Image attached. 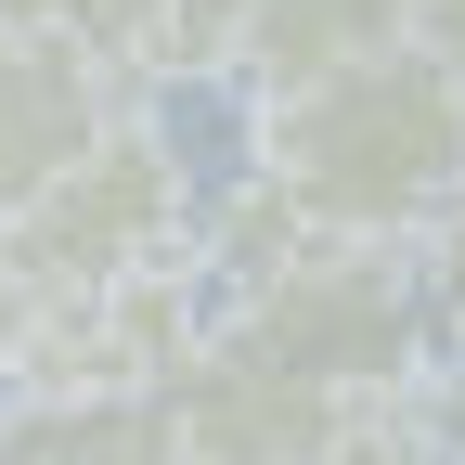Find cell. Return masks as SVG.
Returning a JSON list of instances; mask_svg holds the SVG:
<instances>
[{"label": "cell", "mask_w": 465, "mask_h": 465, "mask_svg": "<svg viewBox=\"0 0 465 465\" xmlns=\"http://www.w3.org/2000/svg\"><path fill=\"white\" fill-rule=\"evenodd\" d=\"M130 78L116 52L91 39H52V26H0V220H14L39 182H65V168L130 116Z\"/></svg>", "instance_id": "cell-5"}, {"label": "cell", "mask_w": 465, "mask_h": 465, "mask_svg": "<svg viewBox=\"0 0 465 465\" xmlns=\"http://www.w3.org/2000/svg\"><path fill=\"white\" fill-rule=\"evenodd\" d=\"M0 259H14L39 298H104V284H130V272L194 259V182H182V143L130 104V116H116V130L65 168V182H39L14 220H0Z\"/></svg>", "instance_id": "cell-3"}, {"label": "cell", "mask_w": 465, "mask_h": 465, "mask_svg": "<svg viewBox=\"0 0 465 465\" xmlns=\"http://www.w3.org/2000/svg\"><path fill=\"white\" fill-rule=\"evenodd\" d=\"M155 401H168V427H182V452H194V465H311L349 414H362L349 388H323V375L284 362V349H259L232 311L194 336V362L168 375Z\"/></svg>", "instance_id": "cell-4"}, {"label": "cell", "mask_w": 465, "mask_h": 465, "mask_svg": "<svg viewBox=\"0 0 465 465\" xmlns=\"http://www.w3.org/2000/svg\"><path fill=\"white\" fill-rule=\"evenodd\" d=\"M0 465H194L155 388H52L0 401Z\"/></svg>", "instance_id": "cell-6"}, {"label": "cell", "mask_w": 465, "mask_h": 465, "mask_svg": "<svg viewBox=\"0 0 465 465\" xmlns=\"http://www.w3.org/2000/svg\"><path fill=\"white\" fill-rule=\"evenodd\" d=\"M414 39L440 52V65H452V91H465V0H427V14H414Z\"/></svg>", "instance_id": "cell-13"}, {"label": "cell", "mask_w": 465, "mask_h": 465, "mask_svg": "<svg viewBox=\"0 0 465 465\" xmlns=\"http://www.w3.org/2000/svg\"><path fill=\"white\" fill-rule=\"evenodd\" d=\"M246 26H259V0H155L143 78H246Z\"/></svg>", "instance_id": "cell-7"}, {"label": "cell", "mask_w": 465, "mask_h": 465, "mask_svg": "<svg viewBox=\"0 0 465 465\" xmlns=\"http://www.w3.org/2000/svg\"><path fill=\"white\" fill-rule=\"evenodd\" d=\"M427 272H440V323H452V349H465V220L427 232Z\"/></svg>", "instance_id": "cell-11"}, {"label": "cell", "mask_w": 465, "mask_h": 465, "mask_svg": "<svg viewBox=\"0 0 465 465\" xmlns=\"http://www.w3.org/2000/svg\"><path fill=\"white\" fill-rule=\"evenodd\" d=\"M246 168L272 194H298L323 232H388V246H427L465 207V91L427 39H388L362 65L284 78L246 116Z\"/></svg>", "instance_id": "cell-1"}, {"label": "cell", "mask_w": 465, "mask_h": 465, "mask_svg": "<svg viewBox=\"0 0 465 465\" xmlns=\"http://www.w3.org/2000/svg\"><path fill=\"white\" fill-rule=\"evenodd\" d=\"M39 323H52V298H39V284H26L14 259H0V388L26 375V349H39Z\"/></svg>", "instance_id": "cell-10"}, {"label": "cell", "mask_w": 465, "mask_h": 465, "mask_svg": "<svg viewBox=\"0 0 465 465\" xmlns=\"http://www.w3.org/2000/svg\"><path fill=\"white\" fill-rule=\"evenodd\" d=\"M452 220H465V207H452Z\"/></svg>", "instance_id": "cell-14"}, {"label": "cell", "mask_w": 465, "mask_h": 465, "mask_svg": "<svg viewBox=\"0 0 465 465\" xmlns=\"http://www.w3.org/2000/svg\"><path fill=\"white\" fill-rule=\"evenodd\" d=\"M427 414H440V465H465V349H452V375H427Z\"/></svg>", "instance_id": "cell-12"}, {"label": "cell", "mask_w": 465, "mask_h": 465, "mask_svg": "<svg viewBox=\"0 0 465 465\" xmlns=\"http://www.w3.org/2000/svg\"><path fill=\"white\" fill-rule=\"evenodd\" d=\"M0 26H52V39H91L116 65L155 52V0H0Z\"/></svg>", "instance_id": "cell-9"}, {"label": "cell", "mask_w": 465, "mask_h": 465, "mask_svg": "<svg viewBox=\"0 0 465 465\" xmlns=\"http://www.w3.org/2000/svg\"><path fill=\"white\" fill-rule=\"evenodd\" d=\"M311 465H440V414H427V388H388V401H362Z\"/></svg>", "instance_id": "cell-8"}, {"label": "cell", "mask_w": 465, "mask_h": 465, "mask_svg": "<svg viewBox=\"0 0 465 465\" xmlns=\"http://www.w3.org/2000/svg\"><path fill=\"white\" fill-rule=\"evenodd\" d=\"M259 349H284L298 375L349 388V401H388V388H427V336H440V272L427 246H388V232H323L311 259L259 272L246 298H220Z\"/></svg>", "instance_id": "cell-2"}]
</instances>
